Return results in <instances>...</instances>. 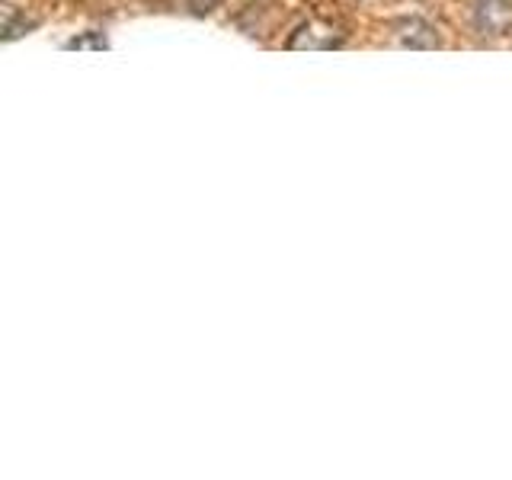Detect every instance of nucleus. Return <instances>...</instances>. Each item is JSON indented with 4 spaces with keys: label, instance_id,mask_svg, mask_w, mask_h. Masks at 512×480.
I'll list each match as a JSON object with an SVG mask.
<instances>
[{
    "label": "nucleus",
    "instance_id": "3",
    "mask_svg": "<svg viewBox=\"0 0 512 480\" xmlns=\"http://www.w3.org/2000/svg\"><path fill=\"white\" fill-rule=\"evenodd\" d=\"M90 45L106 48V39H71V42H68V48H90Z\"/></svg>",
    "mask_w": 512,
    "mask_h": 480
},
{
    "label": "nucleus",
    "instance_id": "1",
    "mask_svg": "<svg viewBox=\"0 0 512 480\" xmlns=\"http://www.w3.org/2000/svg\"><path fill=\"white\" fill-rule=\"evenodd\" d=\"M477 26L487 36L512 32V0H477Z\"/></svg>",
    "mask_w": 512,
    "mask_h": 480
},
{
    "label": "nucleus",
    "instance_id": "2",
    "mask_svg": "<svg viewBox=\"0 0 512 480\" xmlns=\"http://www.w3.org/2000/svg\"><path fill=\"white\" fill-rule=\"evenodd\" d=\"M340 32H336L330 23H308L295 32L292 48H333L340 45Z\"/></svg>",
    "mask_w": 512,
    "mask_h": 480
}]
</instances>
